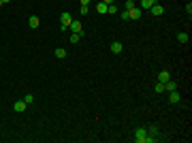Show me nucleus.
I'll return each instance as SVG.
<instances>
[{
    "mask_svg": "<svg viewBox=\"0 0 192 143\" xmlns=\"http://www.w3.org/2000/svg\"><path fill=\"white\" fill-rule=\"evenodd\" d=\"M145 139H147V128H145V126H139V128L134 130V141L145 143Z\"/></svg>",
    "mask_w": 192,
    "mask_h": 143,
    "instance_id": "f257e3e1",
    "label": "nucleus"
},
{
    "mask_svg": "<svg viewBox=\"0 0 192 143\" xmlns=\"http://www.w3.org/2000/svg\"><path fill=\"white\" fill-rule=\"evenodd\" d=\"M149 11H152V15H154V17H160V15L164 13V7H162V4H156V2H154V4L149 7Z\"/></svg>",
    "mask_w": 192,
    "mask_h": 143,
    "instance_id": "f03ea898",
    "label": "nucleus"
},
{
    "mask_svg": "<svg viewBox=\"0 0 192 143\" xmlns=\"http://www.w3.org/2000/svg\"><path fill=\"white\" fill-rule=\"evenodd\" d=\"M141 15H143V9H139V7H134V9L128 11V17H130V19H139Z\"/></svg>",
    "mask_w": 192,
    "mask_h": 143,
    "instance_id": "7ed1b4c3",
    "label": "nucleus"
},
{
    "mask_svg": "<svg viewBox=\"0 0 192 143\" xmlns=\"http://www.w3.org/2000/svg\"><path fill=\"white\" fill-rule=\"evenodd\" d=\"M169 79H171V73L169 71H160L158 73V81H160V84H167Z\"/></svg>",
    "mask_w": 192,
    "mask_h": 143,
    "instance_id": "20e7f679",
    "label": "nucleus"
},
{
    "mask_svg": "<svg viewBox=\"0 0 192 143\" xmlns=\"http://www.w3.org/2000/svg\"><path fill=\"white\" fill-rule=\"evenodd\" d=\"M60 22H62V26H71V22H73V17H71V13H62L60 15Z\"/></svg>",
    "mask_w": 192,
    "mask_h": 143,
    "instance_id": "39448f33",
    "label": "nucleus"
},
{
    "mask_svg": "<svg viewBox=\"0 0 192 143\" xmlns=\"http://www.w3.org/2000/svg\"><path fill=\"white\" fill-rule=\"evenodd\" d=\"M26 107H28V105H26L24 100H17V103L13 105V109H15V113H24V111H26Z\"/></svg>",
    "mask_w": 192,
    "mask_h": 143,
    "instance_id": "423d86ee",
    "label": "nucleus"
},
{
    "mask_svg": "<svg viewBox=\"0 0 192 143\" xmlns=\"http://www.w3.org/2000/svg\"><path fill=\"white\" fill-rule=\"evenodd\" d=\"M68 28H71V32H81V22H79V19H73Z\"/></svg>",
    "mask_w": 192,
    "mask_h": 143,
    "instance_id": "0eeeda50",
    "label": "nucleus"
},
{
    "mask_svg": "<svg viewBox=\"0 0 192 143\" xmlns=\"http://www.w3.org/2000/svg\"><path fill=\"white\" fill-rule=\"evenodd\" d=\"M169 103H179V92H177V90L169 92Z\"/></svg>",
    "mask_w": 192,
    "mask_h": 143,
    "instance_id": "6e6552de",
    "label": "nucleus"
},
{
    "mask_svg": "<svg viewBox=\"0 0 192 143\" xmlns=\"http://www.w3.org/2000/svg\"><path fill=\"white\" fill-rule=\"evenodd\" d=\"M38 24H41V19H38L36 15H32V17L28 19V26H30V28H38Z\"/></svg>",
    "mask_w": 192,
    "mask_h": 143,
    "instance_id": "1a4fd4ad",
    "label": "nucleus"
},
{
    "mask_svg": "<svg viewBox=\"0 0 192 143\" xmlns=\"http://www.w3.org/2000/svg\"><path fill=\"white\" fill-rule=\"evenodd\" d=\"M107 9H109V4H105V2H98V4H96V11L100 13V15H105Z\"/></svg>",
    "mask_w": 192,
    "mask_h": 143,
    "instance_id": "9d476101",
    "label": "nucleus"
},
{
    "mask_svg": "<svg viewBox=\"0 0 192 143\" xmlns=\"http://www.w3.org/2000/svg\"><path fill=\"white\" fill-rule=\"evenodd\" d=\"M111 51H113V54H120L122 51V43L120 41H113V43H111Z\"/></svg>",
    "mask_w": 192,
    "mask_h": 143,
    "instance_id": "9b49d317",
    "label": "nucleus"
},
{
    "mask_svg": "<svg viewBox=\"0 0 192 143\" xmlns=\"http://www.w3.org/2000/svg\"><path fill=\"white\" fill-rule=\"evenodd\" d=\"M164 90H167V92H173V90H177V84H175V81H171V79H169L167 84H164Z\"/></svg>",
    "mask_w": 192,
    "mask_h": 143,
    "instance_id": "f8f14e48",
    "label": "nucleus"
},
{
    "mask_svg": "<svg viewBox=\"0 0 192 143\" xmlns=\"http://www.w3.org/2000/svg\"><path fill=\"white\" fill-rule=\"evenodd\" d=\"M154 2H156V0H141V7H139V9H149Z\"/></svg>",
    "mask_w": 192,
    "mask_h": 143,
    "instance_id": "ddd939ff",
    "label": "nucleus"
},
{
    "mask_svg": "<svg viewBox=\"0 0 192 143\" xmlns=\"http://www.w3.org/2000/svg\"><path fill=\"white\" fill-rule=\"evenodd\" d=\"M79 38H81V32H73V34H71V43H73V45L79 43Z\"/></svg>",
    "mask_w": 192,
    "mask_h": 143,
    "instance_id": "4468645a",
    "label": "nucleus"
},
{
    "mask_svg": "<svg viewBox=\"0 0 192 143\" xmlns=\"http://www.w3.org/2000/svg\"><path fill=\"white\" fill-rule=\"evenodd\" d=\"M154 92H156V94H162V92H164V84H160V81H158V84L154 85Z\"/></svg>",
    "mask_w": 192,
    "mask_h": 143,
    "instance_id": "2eb2a0df",
    "label": "nucleus"
},
{
    "mask_svg": "<svg viewBox=\"0 0 192 143\" xmlns=\"http://www.w3.org/2000/svg\"><path fill=\"white\" fill-rule=\"evenodd\" d=\"M134 7H137L134 0H126V2H124V9H126V11H130V9H134Z\"/></svg>",
    "mask_w": 192,
    "mask_h": 143,
    "instance_id": "dca6fc26",
    "label": "nucleus"
},
{
    "mask_svg": "<svg viewBox=\"0 0 192 143\" xmlns=\"http://www.w3.org/2000/svg\"><path fill=\"white\" fill-rule=\"evenodd\" d=\"M56 58H66V49L58 47V49H56Z\"/></svg>",
    "mask_w": 192,
    "mask_h": 143,
    "instance_id": "f3484780",
    "label": "nucleus"
},
{
    "mask_svg": "<svg viewBox=\"0 0 192 143\" xmlns=\"http://www.w3.org/2000/svg\"><path fill=\"white\" fill-rule=\"evenodd\" d=\"M177 41H179V43H188V34H186V32H179V34H177Z\"/></svg>",
    "mask_w": 192,
    "mask_h": 143,
    "instance_id": "a211bd4d",
    "label": "nucleus"
},
{
    "mask_svg": "<svg viewBox=\"0 0 192 143\" xmlns=\"http://www.w3.org/2000/svg\"><path fill=\"white\" fill-rule=\"evenodd\" d=\"M24 103H26V105L34 103V94H26V96H24Z\"/></svg>",
    "mask_w": 192,
    "mask_h": 143,
    "instance_id": "6ab92c4d",
    "label": "nucleus"
},
{
    "mask_svg": "<svg viewBox=\"0 0 192 143\" xmlns=\"http://www.w3.org/2000/svg\"><path fill=\"white\" fill-rule=\"evenodd\" d=\"M145 128H147V135H154V137L158 135V128H156V126H145Z\"/></svg>",
    "mask_w": 192,
    "mask_h": 143,
    "instance_id": "aec40b11",
    "label": "nucleus"
},
{
    "mask_svg": "<svg viewBox=\"0 0 192 143\" xmlns=\"http://www.w3.org/2000/svg\"><path fill=\"white\" fill-rule=\"evenodd\" d=\"M120 17L124 19V22H128V19H130V17H128V11H126V9H122V11H120Z\"/></svg>",
    "mask_w": 192,
    "mask_h": 143,
    "instance_id": "412c9836",
    "label": "nucleus"
},
{
    "mask_svg": "<svg viewBox=\"0 0 192 143\" xmlns=\"http://www.w3.org/2000/svg\"><path fill=\"white\" fill-rule=\"evenodd\" d=\"M107 13H111V15H115V13H118V7H115V4H109Z\"/></svg>",
    "mask_w": 192,
    "mask_h": 143,
    "instance_id": "4be33fe9",
    "label": "nucleus"
},
{
    "mask_svg": "<svg viewBox=\"0 0 192 143\" xmlns=\"http://www.w3.org/2000/svg\"><path fill=\"white\" fill-rule=\"evenodd\" d=\"M88 11H90V9H88V4H81V15H83V17L88 15Z\"/></svg>",
    "mask_w": 192,
    "mask_h": 143,
    "instance_id": "5701e85b",
    "label": "nucleus"
},
{
    "mask_svg": "<svg viewBox=\"0 0 192 143\" xmlns=\"http://www.w3.org/2000/svg\"><path fill=\"white\" fill-rule=\"evenodd\" d=\"M186 11H188V15H192V2H188V4H186Z\"/></svg>",
    "mask_w": 192,
    "mask_h": 143,
    "instance_id": "b1692460",
    "label": "nucleus"
},
{
    "mask_svg": "<svg viewBox=\"0 0 192 143\" xmlns=\"http://www.w3.org/2000/svg\"><path fill=\"white\" fill-rule=\"evenodd\" d=\"M100 2H105V4H113L115 0H100Z\"/></svg>",
    "mask_w": 192,
    "mask_h": 143,
    "instance_id": "393cba45",
    "label": "nucleus"
},
{
    "mask_svg": "<svg viewBox=\"0 0 192 143\" xmlns=\"http://www.w3.org/2000/svg\"><path fill=\"white\" fill-rule=\"evenodd\" d=\"M79 2H81V4H90V0H79Z\"/></svg>",
    "mask_w": 192,
    "mask_h": 143,
    "instance_id": "a878e982",
    "label": "nucleus"
},
{
    "mask_svg": "<svg viewBox=\"0 0 192 143\" xmlns=\"http://www.w3.org/2000/svg\"><path fill=\"white\" fill-rule=\"evenodd\" d=\"M2 2H4V4H7V2H11V0H2Z\"/></svg>",
    "mask_w": 192,
    "mask_h": 143,
    "instance_id": "bb28decb",
    "label": "nucleus"
},
{
    "mask_svg": "<svg viewBox=\"0 0 192 143\" xmlns=\"http://www.w3.org/2000/svg\"><path fill=\"white\" fill-rule=\"evenodd\" d=\"M2 4H4V2H2V0H0V7H2Z\"/></svg>",
    "mask_w": 192,
    "mask_h": 143,
    "instance_id": "cd10ccee",
    "label": "nucleus"
}]
</instances>
